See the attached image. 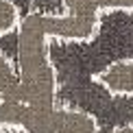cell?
I'll return each mask as SVG.
<instances>
[{
  "label": "cell",
  "instance_id": "6da1fadb",
  "mask_svg": "<svg viewBox=\"0 0 133 133\" xmlns=\"http://www.w3.org/2000/svg\"><path fill=\"white\" fill-rule=\"evenodd\" d=\"M48 59L57 74L55 101L83 90L116 61L133 59V13L131 9L103 11L92 39H52Z\"/></svg>",
  "mask_w": 133,
  "mask_h": 133
},
{
  "label": "cell",
  "instance_id": "7a4b0ae2",
  "mask_svg": "<svg viewBox=\"0 0 133 133\" xmlns=\"http://www.w3.org/2000/svg\"><path fill=\"white\" fill-rule=\"evenodd\" d=\"M96 79L116 96H133V59L111 63Z\"/></svg>",
  "mask_w": 133,
  "mask_h": 133
},
{
  "label": "cell",
  "instance_id": "3957f363",
  "mask_svg": "<svg viewBox=\"0 0 133 133\" xmlns=\"http://www.w3.org/2000/svg\"><path fill=\"white\" fill-rule=\"evenodd\" d=\"M0 55H4L20 68V24L13 31L0 35Z\"/></svg>",
  "mask_w": 133,
  "mask_h": 133
},
{
  "label": "cell",
  "instance_id": "277c9868",
  "mask_svg": "<svg viewBox=\"0 0 133 133\" xmlns=\"http://www.w3.org/2000/svg\"><path fill=\"white\" fill-rule=\"evenodd\" d=\"M20 24V11L11 0H0V35L13 31Z\"/></svg>",
  "mask_w": 133,
  "mask_h": 133
},
{
  "label": "cell",
  "instance_id": "5b68a950",
  "mask_svg": "<svg viewBox=\"0 0 133 133\" xmlns=\"http://www.w3.org/2000/svg\"><path fill=\"white\" fill-rule=\"evenodd\" d=\"M4 129H7V127H4ZM7 133H26V131H24V129H20V127H9Z\"/></svg>",
  "mask_w": 133,
  "mask_h": 133
}]
</instances>
